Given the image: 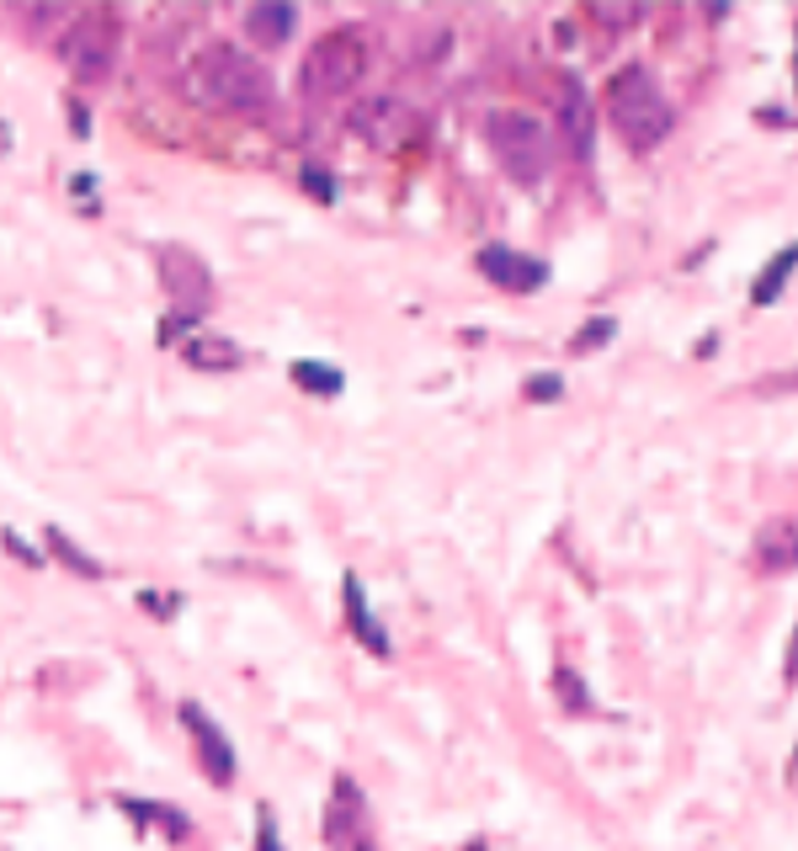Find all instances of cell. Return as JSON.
<instances>
[{
  "label": "cell",
  "instance_id": "7402d4cb",
  "mask_svg": "<svg viewBox=\"0 0 798 851\" xmlns=\"http://www.w3.org/2000/svg\"><path fill=\"white\" fill-rule=\"evenodd\" d=\"M0 150H11V128L6 122H0Z\"/></svg>",
  "mask_w": 798,
  "mask_h": 851
},
{
  "label": "cell",
  "instance_id": "d6986e66",
  "mask_svg": "<svg viewBox=\"0 0 798 851\" xmlns=\"http://www.w3.org/2000/svg\"><path fill=\"white\" fill-rule=\"evenodd\" d=\"M553 687H559V692H564V702H570V708H581V676H575V670H559V676H553Z\"/></svg>",
  "mask_w": 798,
  "mask_h": 851
},
{
  "label": "cell",
  "instance_id": "277c9868",
  "mask_svg": "<svg viewBox=\"0 0 798 851\" xmlns=\"http://www.w3.org/2000/svg\"><path fill=\"white\" fill-rule=\"evenodd\" d=\"M490 144L495 160L517 176V182H538L549 171V128L527 112H495L490 118Z\"/></svg>",
  "mask_w": 798,
  "mask_h": 851
},
{
  "label": "cell",
  "instance_id": "8fae6325",
  "mask_svg": "<svg viewBox=\"0 0 798 851\" xmlns=\"http://www.w3.org/2000/svg\"><path fill=\"white\" fill-rule=\"evenodd\" d=\"M182 357L192 367H203V373H229V367L246 363V352H240L229 335H192L182 346Z\"/></svg>",
  "mask_w": 798,
  "mask_h": 851
},
{
  "label": "cell",
  "instance_id": "e0dca14e",
  "mask_svg": "<svg viewBox=\"0 0 798 851\" xmlns=\"http://www.w3.org/2000/svg\"><path fill=\"white\" fill-rule=\"evenodd\" d=\"M613 331H617L613 320H591V325H581V335L570 341V352H591V346H602V341H607Z\"/></svg>",
  "mask_w": 798,
  "mask_h": 851
},
{
  "label": "cell",
  "instance_id": "8992f818",
  "mask_svg": "<svg viewBox=\"0 0 798 851\" xmlns=\"http://www.w3.org/2000/svg\"><path fill=\"white\" fill-rule=\"evenodd\" d=\"M154 267H160V282H165L171 304L182 309V314H203V309L214 304V272L203 267L197 250H186V245H160V250H154Z\"/></svg>",
  "mask_w": 798,
  "mask_h": 851
},
{
  "label": "cell",
  "instance_id": "ba28073f",
  "mask_svg": "<svg viewBox=\"0 0 798 851\" xmlns=\"http://www.w3.org/2000/svg\"><path fill=\"white\" fill-rule=\"evenodd\" d=\"M479 272L490 277L495 288H511V293H532L549 282V267L538 256H522V250H506V245H485L479 250Z\"/></svg>",
  "mask_w": 798,
  "mask_h": 851
},
{
  "label": "cell",
  "instance_id": "9c48e42d",
  "mask_svg": "<svg viewBox=\"0 0 798 851\" xmlns=\"http://www.w3.org/2000/svg\"><path fill=\"white\" fill-rule=\"evenodd\" d=\"M182 719H186V730H192V740H197L203 772L214 777L218 788H229V783H235V751H229L224 730H218V724L203 713V708H197V702H182Z\"/></svg>",
  "mask_w": 798,
  "mask_h": 851
},
{
  "label": "cell",
  "instance_id": "2e32d148",
  "mask_svg": "<svg viewBox=\"0 0 798 851\" xmlns=\"http://www.w3.org/2000/svg\"><path fill=\"white\" fill-rule=\"evenodd\" d=\"M48 543H54V548H60V553H64V564H69V570H80V575H101V564H96V559H86L80 548H75V543H69V538H64L60 527L48 532Z\"/></svg>",
  "mask_w": 798,
  "mask_h": 851
},
{
  "label": "cell",
  "instance_id": "ac0fdd59",
  "mask_svg": "<svg viewBox=\"0 0 798 851\" xmlns=\"http://www.w3.org/2000/svg\"><path fill=\"white\" fill-rule=\"evenodd\" d=\"M564 395V378L559 373H532L527 378V399H559Z\"/></svg>",
  "mask_w": 798,
  "mask_h": 851
},
{
  "label": "cell",
  "instance_id": "7c38bea8",
  "mask_svg": "<svg viewBox=\"0 0 798 851\" xmlns=\"http://www.w3.org/2000/svg\"><path fill=\"white\" fill-rule=\"evenodd\" d=\"M293 28H299V11H293V6H256V11L246 17V32L256 37V43H267V49L288 43Z\"/></svg>",
  "mask_w": 798,
  "mask_h": 851
},
{
  "label": "cell",
  "instance_id": "ffe728a7",
  "mask_svg": "<svg viewBox=\"0 0 798 851\" xmlns=\"http://www.w3.org/2000/svg\"><path fill=\"white\" fill-rule=\"evenodd\" d=\"M304 182H309V192H314V197H325V203L336 197V186H331V176H325L320 165H309V171H304Z\"/></svg>",
  "mask_w": 798,
  "mask_h": 851
},
{
  "label": "cell",
  "instance_id": "7a4b0ae2",
  "mask_svg": "<svg viewBox=\"0 0 798 851\" xmlns=\"http://www.w3.org/2000/svg\"><path fill=\"white\" fill-rule=\"evenodd\" d=\"M197 86L214 96L218 107H229V112H267L272 107V75H267V64L256 60V54H246V49H235V43L203 49Z\"/></svg>",
  "mask_w": 798,
  "mask_h": 851
},
{
  "label": "cell",
  "instance_id": "4fadbf2b",
  "mask_svg": "<svg viewBox=\"0 0 798 851\" xmlns=\"http://www.w3.org/2000/svg\"><path fill=\"white\" fill-rule=\"evenodd\" d=\"M346 617H352V628H357V638L368 644L373 655H389V634L378 628L368 617V596H363V585H357V575H346Z\"/></svg>",
  "mask_w": 798,
  "mask_h": 851
},
{
  "label": "cell",
  "instance_id": "6da1fadb",
  "mask_svg": "<svg viewBox=\"0 0 798 851\" xmlns=\"http://www.w3.org/2000/svg\"><path fill=\"white\" fill-rule=\"evenodd\" d=\"M607 118H613V128L623 133L628 150H660L676 128L671 101L660 96V86H655V75H649L645 64H628V69L613 75V86H607Z\"/></svg>",
  "mask_w": 798,
  "mask_h": 851
},
{
  "label": "cell",
  "instance_id": "30bf717a",
  "mask_svg": "<svg viewBox=\"0 0 798 851\" xmlns=\"http://www.w3.org/2000/svg\"><path fill=\"white\" fill-rule=\"evenodd\" d=\"M559 128L570 139V154L585 165L591 160V139H596V107H591V96H585V86L575 75L559 86Z\"/></svg>",
  "mask_w": 798,
  "mask_h": 851
},
{
  "label": "cell",
  "instance_id": "52a82bcc",
  "mask_svg": "<svg viewBox=\"0 0 798 851\" xmlns=\"http://www.w3.org/2000/svg\"><path fill=\"white\" fill-rule=\"evenodd\" d=\"M352 128H357V139L395 150L399 139H410L416 118H410V107H405L399 96H368V101H357V107H352Z\"/></svg>",
  "mask_w": 798,
  "mask_h": 851
},
{
  "label": "cell",
  "instance_id": "9a60e30c",
  "mask_svg": "<svg viewBox=\"0 0 798 851\" xmlns=\"http://www.w3.org/2000/svg\"><path fill=\"white\" fill-rule=\"evenodd\" d=\"M794 272V250H777V261H772V272L756 277V304H772L777 293H783V282Z\"/></svg>",
  "mask_w": 798,
  "mask_h": 851
},
{
  "label": "cell",
  "instance_id": "44dd1931",
  "mask_svg": "<svg viewBox=\"0 0 798 851\" xmlns=\"http://www.w3.org/2000/svg\"><path fill=\"white\" fill-rule=\"evenodd\" d=\"M261 851H282V841H277V830H272V815H261Z\"/></svg>",
  "mask_w": 798,
  "mask_h": 851
},
{
  "label": "cell",
  "instance_id": "3957f363",
  "mask_svg": "<svg viewBox=\"0 0 798 851\" xmlns=\"http://www.w3.org/2000/svg\"><path fill=\"white\" fill-rule=\"evenodd\" d=\"M363 69H368V43H363V32L341 28V32H325L320 43H309L299 80H304L309 96H341L363 80Z\"/></svg>",
  "mask_w": 798,
  "mask_h": 851
},
{
  "label": "cell",
  "instance_id": "5b68a950",
  "mask_svg": "<svg viewBox=\"0 0 798 851\" xmlns=\"http://www.w3.org/2000/svg\"><path fill=\"white\" fill-rule=\"evenodd\" d=\"M60 54L80 86H101L112 75V64H118V22L112 17H80L64 32Z\"/></svg>",
  "mask_w": 798,
  "mask_h": 851
},
{
  "label": "cell",
  "instance_id": "5bb4252c",
  "mask_svg": "<svg viewBox=\"0 0 798 851\" xmlns=\"http://www.w3.org/2000/svg\"><path fill=\"white\" fill-rule=\"evenodd\" d=\"M293 384H304L309 395H341L346 389V378L325 363H293Z\"/></svg>",
  "mask_w": 798,
  "mask_h": 851
},
{
  "label": "cell",
  "instance_id": "603a6c76",
  "mask_svg": "<svg viewBox=\"0 0 798 851\" xmlns=\"http://www.w3.org/2000/svg\"><path fill=\"white\" fill-rule=\"evenodd\" d=\"M352 851H373V841H368V836H357V841H352Z\"/></svg>",
  "mask_w": 798,
  "mask_h": 851
}]
</instances>
